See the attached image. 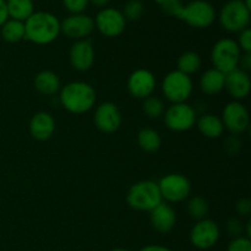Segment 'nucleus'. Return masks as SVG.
Segmentation results:
<instances>
[{"instance_id":"1","label":"nucleus","mask_w":251,"mask_h":251,"mask_svg":"<svg viewBox=\"0 0 251 251\" xmlns=\"http://www.w3.org/2000/svg\"><path fill=\"white\" fill-rule=\"evenodd\" d=\"M60 33V21L51 12L34 11L25 21V39L38 46L53 43Z\"/></svg>"},{"instance_id":"2","label":"nucleus","mask_w":251,"mask_h":251,"mask_svg":"<svg viewBox=\"0 0 251 251\" xmlns=\"http://www.w3.org/2000/svg\"><path fill=\"white\" fill-rule=\"evenodd\" d=\"M59 100L65 110L73 114H85L96 104L97 93L87 82L74 81L59 91Z\"/></svg>"},{"instance_id":"3","label":"nucleus","mask_w":251,"mask_h":251,"mask_svg":"<svg viewBox=\"0 0 251 251\" xmlns=\"http://www.w3.org/2000/svg\"><path fill=\"white\" fill-rule=\"evenodd\" d=\"M126 202L136 211L151 212L163 202L158 184L152 180H141L131 185L126 194Z\"/></svg>"},{"instance_id":"4","label":"nucleus","mask_w":251,"mask_h":251,"mask_svg":"<svg viewBox=\"0 0 251 251\" xmlns=\"http://www.w3.org/2000/svg\"><path fill=\"white\" fill-rule=\"evenodd\" d=\"M242 50L237 41L232 38H222L217 41L211 50V60L213 68L221 73L228 74L239 68Z\"/></svg>"},{"instance_id":"5","label":"nucleus","mask_w":251,"mask_h":251,"mask_svg":"<svg viewBox=\"0 0 251 251\" xmlns=\"http://www.w3.org/2000/svg\"><path fill=\"white\" fill-rule=\"evenodd\" d=\"M251 9L247 6L244 0H229L220 12V24L226 31L240 33L249 28Z\"/></svg>"},{"instance_id":"6","label":"nucleus","mask_w":251,"mask_h":251,"mask_svg":"<svg viewBox=\"0 0 251 251\" xmlns=\"http://www.w3.org/2000/svg\"><path fill=\"white\" fill-rule=\"evenodd\" d=\"M217 14L215 7L206 0H193L184 5L178 19L194 28H207L215 22Z\"/></svg>"},{"instance_id":"7","label":"nucleus","mask_w":251,"mask_h":251,"mask_svg":"<svg viewBox=\"0 0 251 251\" xmlns=\"http://www.w3.org/2000/svg\"><path fill=\"white\" fill-rule=\"evenodd\" d=\"M162 92L172 103H185L193 93V81L190 76L173 70L166 75L162 82Z\"/></svg>"},{"instance_id":"8","label":"nucleus","mask_w":251,"mask_h":251,"mask_svg":"<svg viewBox=\"0 0 251 251\" xmlns=\"http://www.w3.org/2000/svg\"><path fill=\"white\" fill-rule=\"evenodd\" d=\"M164 124L169 130L184 132L196 124V110L188 103H176L164 110Z\"/></svg>"},{"instance_id":"9","label":"nucleus","mask_w":251,"mask_h":251,"mask_svg":"<svg viewBox=\"0 0 251 251\" xmlns=\"http://www.w3.org/2000/svg\"><path fill=\"white\" fill-rule=\"evenodd\" d=\"M157 184L161 191L162 200L172 203H178L186 200L191 193L190 181L183 174H167Z\"/></svg>"},{"instance_id":"10","label":"nucleus","mask_w":251,"mask_h":251,"mask_svg":"<svg viewBox=\"0 0 251 251\" xmlns=\"http://www.w3.org/2000/svg\"><path fill=\"white\" fill-rule=\"evenodd\" d=\"M225 129L230 134L240 135L247 131L250 126V115L247 107L239 100H232L227 103L222 112V118Z\"/></svg>"},{"instance_id":"11","label":"nucleus","mask_w":251,"mask_h":251,"mask_svg":"<svg viewBox=\"0 0 251 251\" xmlns=\"http://www.w3.org/2000/svg\"><path fill=\"white\" fill-rule=\"evenodd\" d=\"M126 20L123 16L122 11L114 7H104L98 12L95 19V28L108 38L120 36L124 32Z\"/></svg>"},{"instance_id":"12","label":"nucleus","mask_w":251,"mask_h":251,"mask_svg":"<svg viewBox=\"0 0 251 251\" xmlns=\"http://www.w3.org/2000/svg\"><path fill=\"white\" fill-rule=\"evenodd\" d=\"M220 239V227L212 220H201L194 225L190 232V242L195 248L201 250L215 247Z\"/></svg>"},{"instance_id":"13","label":"nucleus","mask_w":251,"mask_h":251,"mask_svg":"<svg viewBox=\"0 0 251 251\" xmlns=\"http://www.w3.org/2000/svg\"><path fill=\"white\" fill-rule=\"evenodd\" d=\"M95 31V20L85 14H71L60 22V32L68 38L81 41L87 39Z\"/></svg>"},{"instance_id":"14","label":"nucleus","mask_w":251,"mask_h":251,"mask_svg":"<svg viewBox=\"0 0 251 251\" xmlns=\"http://www.w3.org/2000/svg\"><path fill=\"white\" fill-rule=\"evenodd\" d=\"M93 122L100 131L104 132V134H113L119 130L120 125H122V112L115 103H100L95 110Z\"/></svg>"},{"instance_id":"15","label":"nucleus","mask_w":251,"mask_h":251,"mask_svg":"<svg viewBox=\"0 0 251 251\" xmlns=\"http://www.w3.org/2000/svg\"><path fill=\"white\" fill-rule=\"evenodd\" d=\"M156 77L147 69H137L127 78V91L136 100H145L153 93Z\"/></svg>"},{"instance_id":"16","label":"nucleus","mask_w":251,"mask_h":251,"mask_svg":"<svg viewBox=\"0 0 251 251\" xmlns=\"http://www.w3.org/2000/svg\"><path fill=\"white\" fill-rule=\"evenodd\" d=\"M96 53L90 39H81L76 41L71 46L70 53H69V60L71 66L75 70L85 73L88 71L95 64Z\"/></svg>"},{"instance_id":"17","label":"nucleus","mask_w":251,"mask_h":251,"mask_svg":"<svg viewBox=\"0 0 251 251\" xmlns=\"http://www.w3.org/2000/svg\"><path fill=\"white\" fill-rule=\"evenodd\" d=\"M225 90L234 100H242L249 96L251 91V80L248 71L235 69L226 74Z\"/></svg>"},{"instance_id":"18","label":"nucleus","mask_w":251,"mask_h":251,"mask_svg":"<svg viewBox=\"0 0 251 251\" xmlns=\"http://www.w3.org/2000/svg\"><path fill=\"white\" fill-rule=\"evenodd\" d=\"M150 221L156 232L166 234L176 227V213L171 205L161 202L150 212Z\"/></svg>"},{"instance_id":"19","label":"nucleus","mask_w":251,"mask_h":251,"mask_svg":"<svg viewBox=\"0 0 251 251\" xmlns=\"http://www.w3.org/2000/svg\"><path fill=\"white\" fill-rule=\"evenodd\" d=\"M55 131V120L53 115L47 112H39L32 117L29 122V132L33 139L46 141L53 136Z\"/></svg>"},{"instance_id":"20","label":"nucleus","mask_w":251,"mask_h":251,"mask_svg":"<svg viewBox=\"0 0 251 251\" xmlns=\"http://www.w3.org/2000/svg\"><path fill=\"white\" fill-rule=\"evenodd\" d=\"M226 74L215 68L206 70L200 77V88L205 95L215 96L225 90Z\"/></svg>"},{"instance_id":"21","label":"nucleus","mask_w":251,"mask_h":251,"mask_svg":"<svg viewBox=\"0 0 251 251\" xmlns=\"http://www.w3.org/2000/svg\"><path fill=\"white\" fill-rule=\"evenodd\" d=\"M34 87L41 95L54 96L60 91L61 82L59 76L50 70H43L34 77Z\"/></svg>"},{"instance_id":"22","label":"nucleus","mask_w":251,"mask_h":251,"mask_svg":"<svg viewBox=\"0 0 251 251\" xmlns=\"http://www.w3.org/2000/svg\"><path fill=\"white\" fill-rule=\"evenodd\" d=\"M196 126L200 134L207 139H218L225 131L222 120L216 114L201 115L199 119H196Z\"/></svg>"},{"instance_id":"23","label":"nucleus","mask_w":251,"mask_h":251,"mask_svg":"<svg viewBox=\"0 0 251 251\" xmlns=\"http://www.w3.org/2000/svg\"><path fill=\"white\" fill-rule=\"evenodd\" d=\"M9 19L25 22L34 12L33 0H6Z\"/></svg>"},{"instance_id":"24","label":"nucleus","mask_w":251,"mask_h":251,"mask_svg":"<svg viewBox=\"0 0 251 251\" xmlns=\"http://www.w3.org/2000/svg\"><path fill=\"white\" fill-rule=\"evenodd\" d=\"M137 144L140 149L144 150L145 152L153 153L161 149L162 137L157 130L151 129V127H144L137 134Z\"/></svg>"},{"instance_id":"25","label":"nucleus","mask_w":251,"mask_h":251,"mask_svg":"<svg viewBox=\"0 0 251 251\" xmlns=\"http://www.w3.org/2000/svg\"><path fill=\"white\" fill-rule=\"evenodd\" d=\"M0 28L1 38L7 43H19L25 39V22L9 19Z\"/></svg>"},{"instance_id":"26","label":"nucleus","mask_w":251,"mask_h":251,"mask_svg":"<svg viewBox=\"0 0 251 251\" xmlns=\"http://www.w3.org/2000/svg\"><path fill=\"white\" fill-rule=\"evenodd\" d=\"M201 63H202V61H201L200 55H199L196 51H185V53H183L178 58V61H176L178 69H176V70L185 74V75L190 76L200 70Z\"/></svg>"},{"instance_id":"27","label":"nucleus","mask_w":251,"mask_h":251,"mask_svg":"<svg viewBox=\"0 0 251 251\" xmlns=\"http://www.w3.org/2000/svg\"><path fill=\"white\" fill-rule=\"evenodd\" d=\"M186 210H188L189 216L191 218H194L196 221H201L207 217L210 206H208V202L206 201V199H203L202 196H193L189 200Z\"/></svg>"},{"instance_id":"28","label":"nucleus","mask_w":251,"mask_h":251,"mask_svg":"<svg viewBox=\"0 0 251 251\" xmlns=\"http://www.w3.org/2000/svg\"><path fill=\"white\" fill-rule=\"evenodd\" d=\"M142 100V110L149 119H158L164 114L166 105L159 97L152 95Z\"/></svg>"},{"instance_id":"29","label":"nucleus","mask_w":251,"mask_h":251,"mask_svg":"<svg viewBox=\"0 0 251 251\" xmlns=\"http://www.w3.org/2000/svg\"><path fill=\"white\" fill-rule=\"evenodd\" d=\"M145 11L144 2L141 0H129L124 5L122 14L126 21H136L142 16Z\"/></svg>"},{"instance_id":"30","label":"nucleus","mask_w":251,"mask_h":251,"mask_svg":"<svg viewBox=\"0 0 251 251\" xmlns=\"http://www.w3.org/2000/svg\"><path fill=\"white\" fill-rule=\"evenodd\" d=\"M157 4L162 9V11L166 12L169 16H174L178 19L184 4L181 0H156Z\"/></svg>"},{"instance_id":"31","label":"nucleus","mask_w":251,"mask_h":251,"mask_svg":"<svg viewBox=\"0 0 251 251\" xmlns=\"http://www.w3.org/2000/svg\"><path fill=\"white\" fill-rule=\"evenodd\" d=\"M63 4L71 14H82L87 9L90 0H63Z\"/></svg>"},{"instance_id":"32","label":"nucleus","mask_w":251,"mask_h":251,"mask_svg":"<svg viewBox=\"0 0 251 251\" xmlns=\"http://www.w3.org/2000/svg\"><path fill=\"white\" fill-rule=\"evenodd\" d=\"M227 251H251V242L247 237H237L228 244Z\"/></svg>"},{"instance_id":"33","label":"nucleus","mask_w":251,"mask_h":251,"mask_svg":"<svg viewBox=\"0 0 251 251\" xmlns=\"http://www.w3.org/2000/svg\"><path fill=\"white\" fill-rule=\"evenodd\" d=\"M238 46H239L240 50L244 53H251V29L245 28L242 31L238 37Z\"/></svg>"},{"instance_id":"34","label":"nucleus","mask_w":251,"mask_h":251,"mask_svg":"<svg viewBox=\"0 0 251 251\" xmlns=\"http://www.w3.org/2000/svg\"><path fill=\"white\" fill-rule=\"evenodd\" d=\"M227 232L228 234L232 235V237H242V233L244 232V227H243V223L239 218L233 217L230 218L227 222Z\"/></svg>"},{"instance_id":"35","label":"nucleus","mask_w":251,"mask_h":251,"mask_svg":"<svg viewBox=\"0 0 251 251\" xmlns=\"http://www.w3.org/2000/svg\"><path fill=\"white\" fill-rule=\"evenodd\" d=\"M235 210H237V213L242 217H248L251 213V200L248 198L239 199L235 205Z\"/></svg>"},{"instance_id":"36","label":"nucleus","mask_w":251,"mask_h":251,"mask_svg":"<svg viewBox=\"0 0 251 251\" xmlns=\"http://www.w3.org/2000/svg\"><path fill=\"white\" fill-rule=\"evenodd\" d=\"M240 146H242V144H240L239 139H238L235 135L228 137V139L226 140V142H225V147H226V150H227V152L229 154L237 153V152L240 150Z\"/></svg>"},{"instance_id":"37","label":"nucleus","mask_w":251,"mask_h":251,"mask_svg":"<svg viewBox=\"0 0 251 251\" xmlns=\"http://www.w3.org/2000/svg\"><path fill=\"white\" fill-rule=\"evenodd\" d=\"M251 68V53H244L242 54V58L239 61V69L242 70L248 71Z\"/></svg>"},{"instance_id":"38","label":"nucleus","mask_w":251,"mask_h":251,"mask_svg":"<svg viewBox=\"0 0 251 251\" xmlns=\"http://www.w3.org/2000/svg\"><path fill=\"white\" fill-rule=\"evenodd\" d=\"M9 20V14H7L6 2L0 0V27Z\"/></svg>"},{"instance_id":"39","label":"nucleus","mask_w":251,"mask_h":251,"mask_svg":"<svg viewBox=\"0 0 251 251\" xmlns=\"http://www.w3.org/2000/svg\"><path fill=\"white\" fill-rule=\"evenodd\" d=\"M139 251H172V250L168 249L167 247H163V245L152 244V245H146V247H144Z\"/></svg>"},{"instance_id":"40","label":"nucleus","mask_w":251,"mask_h":251,"mask_svg":"<svg viewBox=\"0 0 251 251\" xmlns=\"http://www.w3.org/2000/svg\"><path fill=\"white\" fill-rule=\"evenodd\" d=\"M110 0H90V2L92 5H95V6H97V7H103V9L107 6L108 2Z\"/></svg>"},{"instance_id":"41","label":"nucleus","mask_w":251,"mask_h":251,"mask_svg":"<svg viewBox=\"0 0 251 251\" xmlns=\"http://www.w3.org/2000/svg\"><path fill=\"white\" fill-rule=\"evenodd\" d=\"M109 251H129L126 249H120V248H118V249H113V250H109Z\"/></svg>"},{"instance_id":"42","label":"nucleus","mask_w":251,"mask_h":251,"mask_svg":"<svg viewBox=\"0 0 251 251\" xmlns=\"http://www.w3.org/2000/svg\"><path fill=\"white\" fill-rule=\"evenodd\" d=\"M1 1H6V0H1Z\"/></svg>"}]
</instances>
